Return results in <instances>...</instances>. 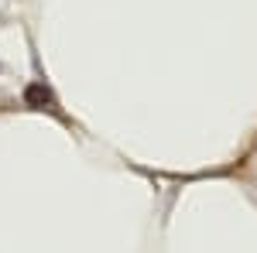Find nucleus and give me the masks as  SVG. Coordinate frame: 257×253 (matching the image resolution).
<instances>
[{
	"label": "nucleus",
	"mask_w": 257,
	"mask_h": 253,
	"mask_svg": "<svg viewBox=\"0 0 257 253\" xmlns=\"http://www.w3.org/2000/svg\"><path fill=\"white\" fill-rule=\"evenodd\" d=\"M24 103L31 110H48V113H59V103H55V93L45 86V82H31L24 89Z\"/></svg>",
	"instance_id": "1"
}]
</instances>
